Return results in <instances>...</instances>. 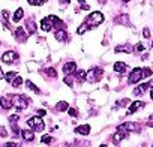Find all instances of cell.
<instances>
[{
    "label": "cell",
    "mask_w": 153,
    "mask_h": 147,
    "mask_svg": "<svg viewBox=\"0 0 153 147\" xmlns=\"http://www.w3.org/2000/svg\"><path fill=\"white\" fill-rule=\"evenodd\" d=\"M9 99H11V105L14 108H17L18 111L26 110L27 105H29V99L26 96H23V95H11Z\"/></svg>",
    "instance_id": "obj_1"
},
{
    "label": "cell",
    "mask_w": 153,
    "mask_h": 147,
    "mask_svg": "<svg viewBox=\"0 0 153 147\" xmlns=\"http://www.w3.org/2000/svg\"><path fill=\"white\" fill-rule=\"evenodd\" d=\"M102 21H104V15H102L101 12H92V14L84 20V24L87 26V29H93V27L99 26Z\"/></svg>",
    "instance_id": "obj_2"
},
{
    "label": "cell",
    "mask_w": 153,
    "mask_h": 147,
    "mask_svg": "<svg viewBox=\"0 0 153 147\" xmlns=\"http://www.w3.org/2000/svg\"><path fill=\"white\" fill-rule=\"evenodd\" d=\"M102 75H104V71L101 68H92L89 72H86V80L89 83H98L101 81Z\"/></svg>",
    "instance_id": "obj_3"
},
{
    "label": "cell",
    "mask_w": 153,
    "mask_h": 147,
    "mask_svg": "<svg viewBox=\"0 0 153 147\" xmlns=\"http://www.w3.org/2000/svg\"><path fill=\"white\" fill-rule=\"evenodd\" d=\"M27 125L32 128L33 132H42V131L45 129V123H44V120H42L41 117H38V116L30 117V119L27 120Z\"/></svg>",
    "instance_id": "obj_4"
},
{
    "label": "cell",
    "mask_w": 153,
    "mask_h": 147,
    "mask_svg": "<svg viewBox=\"0 0 153 147\" xmlns=\"http://www.w3.org/2000/svg\"><path fill=\"white\" fill-rule=\"evenodd\" d=\"M59 20H60V18L56 17V15H48L47 18H44V20L41 21V29H42L44 32H50Z\"/></svg>",
    "instance_id": "obj_5"
},
{
    "label": "cell",
    "mask_w": 153,
    "mask_h": 147,
    "mask_svg": "<svg viewBox=\"0 0 153 147\" xmlns=\"http://www.w3.org/2000/svg\"><path fill=\"white\" fill-rule=\"evenodd\" d=\"M117 131H123V132H140L141 131V126L138 123H122L117 126Z\"/></svg>",
    "instance_id": "obj_6"
},
{
    "label": "cell",
    "mask_w": 153,
    "mask_h": 147,
    "mask_svg": "<svg viewBox=\"0 0 153 147\" xmlns=\"http://www.w3.org/2000/svg\"><path fill=\"white\" fill-rule=\"evenodd\" d=\"M141 78H143V69H141V68H135V69H132V72L129 74L128 83H129V84H137Z\"/></svg>",
    "instance_id": "obj_7"
},
{
    "label": "cell",
    "mask_w": 153,
    "mask_h": 147,
    "mask_svg": "<svg viewBox=\"0 0 153 147\" xmlns=\"http://www.w3.org/2000/svg\"><path fill=\"white\" fill-rule=\"evenodd\" d=\"M17 60H18V54L14 53V51H6V53H3V56H2V62H3V63H8V65L17 63Z\"/></svg>",
    "instance_id": "obj_8"
},
{
    "label": "cell",
    "mask_w": 153,
    "mask_h": 147,
    "mask_svg": "<svg viewBox=\"0 0 153 147\" xmlns=\"http://www.w3.org/2000/svg\"><path fill=\"white\" fill-rule=\"evenodd\" d=\"M14 35H15V39H17L18 42H26V41H27V33H26V30H24L23 27H17Z\"/></svg>",
    "instance_id": "obj_9"
},
{
    "label": "cell",
    "mask_w": 153,
    "mask_h": 147,
    "mask_svg": "<svg viewBox=\"0 0 153 147\" xmlns=\"http://www.w3.org/2000/svg\"><path fill=\"white\" fill-rule=\"evenodd\" d=\"M75 71H76L75 62H68V63L63 66V72L66 74V75H72V74H75Z\"/></svg>",
    "instance_id": "obj_10"
},
{
    "label": "cell",
    "mask_w": 153,
    "mask_h": 147,
    "mask_svg": "<svg viewBox=\"0 0 153 147\" xmlns=\"http://www.w3.org/2000/svg\"><path fill=\"white\" fill-rule=\"evenodd\" d=\"M21 137H23V140H24V141L30 143V141H33V140H35V132H33V131H30V129H23V131H21Z\"/></svg>",
    "instance_id": "obj_11"
},
{
    "label": "cell",
    "mask_w": 153,
    "mask_h": 147,
    "mask_svg": "<svg viewBox=\"0 0 153 147\" xmlns=\"http://www.w3.org/2000/svg\"><path fill=\"white\" fill-rule=\"evenodd\" d=\"M114 71H116L117 74H125V72L128 71V65L123 63V62H116V63H114Z\"/></svg>",
    "instance_id": "obj_12"
},
{
    "label": "cell",
    "mask_w": 153,
    "mask_h": 147,
    "mask_svg": "<svg viewBox=\"0 0 153 147\" xmlns=\"http://www.w3.org/2000/svg\"><path fill=\"white\" fill-rule=\"evenodd\" d=\"M146 104L144 102H141V101H135V102H132L131 104V107H129V110H128V114H132V113H135L137 110H140V108H143Z\"/></svg>",
    "instance_id": "obj_13"
},
{
    "label": "cell",
    "mask_w": 153,
    "mask_h": 147,
    "mask_svg": "<svg viewBox=\"0 0 153 147\" xmlns=\"http://www.w3.org/2000/svg\"><path fill=\"white\" fill-rule=\"evenodd\" d=\"M128 137V132H123V131H119V132H116L114 135H113V143L114 144H119L122 140H125Z\"/></svg>",
    "instance_id": "obj_14"
},
{
    "label": "cell",
    "mask_w": 153,
    "mask_h": 147,
    "mask_svg": "<svg viewBox=\"0 0 153 147\" xmlns=\"http://www.w3.org/2000/svg\"><path fill=\"white\" fill-rule=\"evenodd\" d=\"M75 132L78 134V135H87L90 132V126L89 125H83V126H78L75 129Z\"/></svg>",
    "instance_id": "obj_15"
},
{
    "label": "cell",
    "mask_w": 153,
    "mask_h": 147,
    "mask_svg": "<svg viewBox=\"0 0 153 147\" xmlns=\"http://www.w3.org/2000/svg\"><path fill=\"white\" fill-rule=\"evenodd\" d=\"M74 75L76 77V81H78V83L86 81V71H83V69H80V71H75Z\"/></svg>",
    "instance_id": "obj_16"
},
{
    "label": "cell",
    "mask_w": 153,
    "mask_h": 147,
    "mask_svg": "<svg viewBox=\"0 0 153 147\" xmlns=\"http://www.w3.org/2000/svg\"><path fill=\"white\" fill-rule=\"evenodd\" d=\"M54 36H56V39L60 41V42H63V41L68 39V33H66V30H57V32L54 33Z\"/></svg>",
    "instance_id": "obj_17"
},
{
    "label": "cell",
    "mask_w": 153,
    "mask_h": 147,
    "mask_svg": "<svg viewBox=\"0 0 153 147\" xmlns=\"http://www.w3.org/2000/svg\"><path fill=\"white\" fill-rule=\"evenodd\" d=\"M149 86H150L149 83H144V84H140V86H138V87H137V89L134 90V95H137V96H138V95H143V93H144V92H146V90L149 89Z\"/></svg>",
    "instance_id": "obj_18"
},
{
    "label": "cell",
    "mask_w": 153,
    "mask_h": 147,
    "mask_svg": "<svg viewBox=\"0 0 153 147\" xmlns=\"http://www.w3.org/2000/svg\"><path fill=\"white\" fill-rule=\"evenodd\" d=\"M116 53H132V47L131 45H117Z\"/></svg>",
    "instance_id": "obj_19"
},
{
    "label": "cell",
    "mask_w": 153,
    "mask_h": 147,
    "mask_svg": "<svg viewBox=\"0 0 153 147\" xmlns=\"http://www.w3.org/2000/svg\"><path fill=\"white\" fill-rule=\"evenodd\" d=\"M23 15H24V11H23V8H18V9L15 11V14H14V17H12V20H14L15 23H18V21H21V18H23Z\"/></svg>",
    "instance_id": "obj_20"
},
{
    "label": "cell",
    "mask_w": 153,
    "mask_h": 147,
    "mask_svg": "<svg viewBox=\"0 0 153 147\" xmlns=\"http://www.w3.org/2000/svg\"><path fill=\"white\" fill-rule=\"evenodd\" d=\"M26 26H27V29H29V33H30V35H33V33L36 32V23H35L32 18H30V20H27Z\"/></svg>",
    "instance_id": "obj_21"
},
{
    "label": "cell",
    "mask_w": 153,
    "mask_h": 147,
    "mask_svg": "<svg viewBox=\"0 0 153 147\" xmlns=\"http://www.w3.org/2000/svg\"><path fill=\"white\" fill-rule=\"evenodd\" d=\"M0 105H2L3 110H9L12 105H11V99L9 98H0Z\"/></svg>",
    "instance_id": "obj_22"
},
{
    "label": "cell",
    "mask_w": 153,
    "mask_h": 147,
    "mask_svg": "<svg viewBox=\"0 0 153 147\" xmlns=\"http://www.w3.org/2000/svg\"><path fill=\"white\" fill-rule=\"evenodd\" d=\"M44 72H45L47 77H51V78H56V77H57V71H56L54 68H47Z\"/></svg>",
    "instance_id": "obj_23"
},
{
    "label": "cell",
    "mask_w": 153,
    "mask_h": 147,
    "mask_svg": "<svg viewBox=\"0 0 153 147\" xmlns=\"http://www.w3.org/2000/svg\"><path fill=\"white\" fill-rule=\"evenodd\" d=\"M26 86H27V87H29V89H30L32 92H35V93H38V95L41 93V90L38 89V86H36V84H33V83H32L30 80H27V81H26Z\"/></svg>",
    "instance_id": "obj_24"
},
{
    "label": "cell",
    "mask_w": 153,
    "mask_h": 147,
    "mask_svg": "<svg viewBox=\"0 0 153 147\" xmlns=\"http://www.w3.org/2000/svg\"><path fill=\"white\" fill-rule=\"evenodd\" d=\"M18 75L17 72H6V75H5V80L8 81V83H12L14 80H15V77Z\"/></svg>",
    "instance_id": "obj_25"
},
{
    "label": "cell",
    "mask_w": 153,
    "mask_h": 147,
    "mask_svg": "<svg viewBox=\"0 0 153 147\" xmlns=\"http://www.w3.org/2000/svg\"><path fill=\"white\" fill-rule=\"evenodd\" d=\"M68 108H69V104H68V102H65V101L57 102V110H59V111H66Z\"/></svg>",
    "instance_id": "obj_26"
},
{
    "label": "cell",
    "mask_w": 153,
    "mask_h": 147,
    "mask_svg": "<svg viewBox=\"0 0 153 147\" xmlns=\"http://www.w3.org/2000/svg\"><path fill=\"white\" fill-rule=\"evenodd\" d=\"M116 23H122V24L129 26V18H128V15H120L119 18H116Z\"/></svg>",
    "instance_id": "obj_27"
},
{
    "label": "cell",
    "mask_w": 153,
    "mask_h": 147,
    "mask_svg": "<svg viewBox=\"0 0 153 147\" xmlns=\"http://www.w3.org/2000/svg\"><path fill=\"white\" fill-rule=\"evenodd\" d=\"M21 84H23V78H21L20 75H17V77H15V80L11 83V86H12V87H20Z\"/></svg>",
    "instance_id": "obj_28"
},
{
    "label": "cell",
    "mask_w": 153,
    "mask_h": 147,
    "mask_svg": "<svg viewBox=\"0 0 153 147\" xmlns=\"http://www.w3.org/2000/svg\"><path fill=\"white\" fill-rule=\"evenodd\" d=\"M152 75V69L150 68H144L143 69V78H147V77H150Z\"/></svg>",
    "instance_id": "obj_29"
},
{
    "label": "cell",
    "mask_w": 153,
    "mask_h": 147,
    "mask_svg": "<svg viewBox=\"0 0 153 147\" xmlns=\"http://www.w3.org/2000/svg\"><path fill=\"white\" fill-rule=\"evenodd\" d=\"M41 141H42L44 144H48V143H53V138H51L50 135H44V137L41 138Z\"/></svg>",
    "instance_id": "obj_30"
},
{
    "label": "cell",
    "mask_w": 153,
    "mask_h": 147,
    "mask_svg": "<svg viewBox=\"0 0 153 147\" xmlns=\"http://www.w3.org/2000/svg\"><path fill=\"white\" fill-rule=\"evenodd\" d=\"M87 30H89V29H87V26H86V24H83V26H80V27H78L76 33H78V35H83V33H84V32H87Z\"/></svg>",
    "instance_id": "obj_31"
},
{
    "label": "cell",
    "mask_w": 153,
    "mask_h": 147,
    "mask_svg": "<svg viewBox=\"0 0 153 147\" xmlns=\"http://www.w3.org/2000/svg\"><path fill=\"white\" fill-rule=\"evenodd\" d=\"M65 83H66L68 86H72V83H74V78H72L71 75H66V77H65Z\"/></svg>",
    "instance_id": "obj_32"
},
{
    "label": "cell",
    "mask_w": 153,
    "mask_h": 147,
    "mask_svg": "<svg viewBox=\"0 0 153 147\" xmlns=\"http://www.w3.org/2000/svg\"><path fill=\"white\" fill-rule=\"evenodd\" d=\"M5 146H6V147H21V144H18V143H15V141H9V143H6Z\"/></svg>",
    "instance_id": "obj_33"
},
{
    "label": "cell",
    "mask_w": 153,
    "mask_h": 147,
    "mask_svg": "<svg viewBox=\"0 0 153 147\" xmlns=\"http://www.w3.org/2000/svg\"><path fill=\"white\" fill-rule=\"evenodd\" d=\"M68 113H69V116H72V117H76V116H78V111H76L75 108H69Z\"/></svg>",
    "instance_id": "obj_34"
},
{
    "label": "cell",
    "mask_w": 153,
    "mask_h": 147,
    "mask_svg": "<svg viewBox=\"0 0 153 147\" xmlns=\"http://www.w3.org/2000/svg\"><path fill=\"white\" fill-rule=\"evenodd\" d=\"M29 5H32V6H39V5H42V2H41V0H29Z\"/></svg>",
    "instance_id": "obj_35"
},
{
    "label": "cell",
    "mask_w": 153,
    "mask_h": 147,
    "mask_svg": "<svg viewBox=\"0 0 153 147\" xmlns=\"http://www.w3.org/2000/svg\"><path fill=\"white\" fill-rule=\"evenodd\" d=\"M144 50H146V47H144L143 44H137V45H135V51L141 53V51H144Z\"/></svg>",
    "instance_id": "obj_36"
},
{
    "label": "cell",
    "mask_w": 153,
    "mask_h": 147,
    "mask_svg": "<svg viewBox=\"0 0 153 147\" xmlns=\"http://www.w3.org/2000/svg\"><path fill=\"white\" fill-rule=\"evenodd\" d=\"M6 135H8L6 129H5L3 126H0V137H6Z\"/></svg>",
    "instance_id": "obj_37"
},
{
    "label": "cell",
    "mask_w": 153,
    "mask_h": 147,
    "mask_svg": "<svg viewBox=\"0 0 153 147\" xmlns=\"http://www.w3.org/2000/svg\"><path fill=\"white\" fill-rule=\"evenodd\" d=\"M143 35H144L146 39H149V38H150V30H149V29H144V30H143Z\"/></svg>",
    "instance_id": "obj_38"
},
{
    "label": "cell",
    "mask_w": 153,
    "mask_h": 147,
    "mask_svg": "<svg viewBox=\"0 0 153 147\" xmlns=\"http://www.w3.org/2000/svg\"><path fill=\"white\" fill-rule=\"evenodd\" d=\"M45 114H47L45 110H38V111H36V116H38V117H42V116H45Z\"/></svg>",
    "instance_id": "obj_39"
},
{
    "label": "cell",
    "mask_w": 153,
    "mask_h": 147,
    "mask_svg": "<svg viewBox=\"0 0 153 147\" xmlns=\"http://www.w3.org/2000/svg\"><path fill=\"white\" fill-rule=\"evenodd\" d=\"M147 126H150V128H153V114L149 117V120H147Z\"/></svg>",
    "instance_id": "obj_40"
},
{
    "label": "cell",
    "mask_w": 153,
    "mask_h": 147,
    "mask_svg": "<svg viewBox=\"0 0 153 147\" xmlns=\"http://www.w3.org/2000/svg\"><path fill=\"white\" fill-rule=\"evenodd\" d=\"M2 17H3L5 20H8V18H9V12H8V11H2Z\"/></svg>",
    "instance_id": "obj_41"
},
{
    "label": "cell",
    "mask_w": 153,
    "mask_h": 147,
    "mask_svg": "<svg viewBox=\"0 0 153 147\" xmlns=\"http://www.w3.org/2000/svg\"><path fill=\"white\" fill-rule=\"evenodd\" d=\"M5 75H3V71H2V68H0V78H3Z\"/></svg>",
    "instance_id": "obj_42"
},
{
    "label": "cell",
    "mask_w": 153,
    "mask_h": 147,
    "mask_svg": "<svg viewBox=\"0 0 153 147\" xmlns=\"http://www.w3.org/2000/svg\"><path fill=\"white\" fill-rule=\"evenodd\" d=\"M60 2H62V3H69L71 0H60Z\"/></svg>",
    "instance_id": "obj_43"
},
{
    "label": "cell",
    "mask_w": 153,
    "mask_h": 147,
    "mask_svg": "<svg viewBox=\"0 0 153 147\" xmlns=\"http://www.w3.org/2000/svg\"><path fill=\"white\" fill-rule=\"evenodd\" d=\"M101 147H108V144H101Z\"/></svg>",
    "instance_id": "obj_44"
},
{
    "label": "cell",
    "mask_w": 153,
    "mask_h": 147,
    "mask_svg": "<svg viewBox=\"0 0 153 147\" xmlns=\"http://www.w3.org/2000/svg\"><path fill=\"white\" fill-rule=\"evenodd\" d=\"M150 96H152V101H153V90H152V93H150Z\"/></svg>",
    "instance_id": "obj_45"
},
{
    "label": "cell",
    "mask_w": 153,
    "mask_h": 147,
    "mask_svg": "<svg viewBox=\"0 0 153 147\" xmlns=\"http://www.w3.org/2000/svg\"><path fill=\"white\" fill-rule=\"evenodd\" d=\"M152 47H153V42H152Z\"/></svg>",
    "instance_id": "obj_46"
},
{
    "label": "cell",
    "mask_w": 153,
    "mask_h": 147,
    "mask_svg": "<svg viewBox=\"0 0 153 147\" xmlns=\"http://www.w3.org/2000/svg\"><path fill=\"white\" fill-rule=\"evenodd\" d=\"M152 147H153V146H152Z\"/></svg>",
    "instance_id": "obj_47"
}]
</instances>
